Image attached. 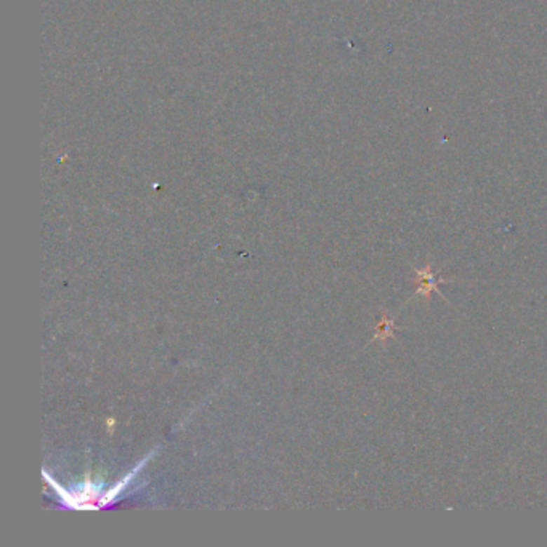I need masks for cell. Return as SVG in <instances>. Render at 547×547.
Returning <instances> with one entry per match:
<instances>
[{
    "mask_svg": "<svg viewBox=\"0 0 547 547\" xmlns=\"http://www.w3.org/2000/svg\"><path fill=\"white\" fill-rule=\"evenodd\" d=\"M412 270L416 273V294L414 295H422V297L431 299L432 291L438 292L443 297V292L438 291V284L442 283H448V280H443V278H438L437 273L432 270L431 265H427L426 268H414Z\"/></svg>",
    "mask_w": 547,
    "mask_h": 547,
    "instance_id": "cell-1",
    "label": "cell"
},
{
    "mask_svg": "<svg viewBox=\"0 0 547 547\" xmlns=\"http://www.w3.org/2000/svg\"><path fill=\"white\" fill-rule=\"evenodd\" d=\"M395 336V323L390 318H384V320L379 323L376 327V336H374V340L381 339V340H387L392 339Z\"/></svg>",
    "mask_w": 547,
    "mask_h": 547,
    "instance_id": "cell-2",
    "label": "cell"
}]
</instances>
